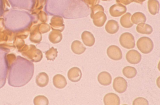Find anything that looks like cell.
I'll return each mask as SVG.
<instances>
[{
	"label": "cell",
	"instance_id": "6da1fadb",
	"mask_svg": "<svg viewBox=\"0 0 160 105\" xmlns=\"http://www.w3.org/2000/svg\"><path fill=\"white\" fill-rule=\"evenodd\" d=\"M44 11L48 16L68 19L84 18L90 12V7L82 0H47Z\"/></svg>",
	"mask_w": 160,
	"mask_h": 105
},
{
	"label": "cell",
	"instance_id": "7a4b0ae2",
	"mask_svg": "<svg viewBox=\"0 0 160 105\" xmlns=\"http://www.w3.org/2000/svg\"><path fill=\"white\" fill-rule=\"evenodd\" d=\"M34 72V66L32 62L17 56L8 69V84L14 87L24 86L31 80Z\"/></svg>",
	"mask_w": 160,
	"mask_h": 105
},
{
	"label": "cell",
	"instance_id": "3957f363",
	"mask_svg": "<svg viewBox=\"0 0 160 105\" xmlns=\"http://www.w3.org/2000/svg\"><path fill=\"white\" fill-rule=\"evenodd\" d=\"M5 19V29L13 33L30 29L33 25L38 24L36 16L28 12L10 8L3 15Z\"/></svg>",
	"mask_w": 160,
	"mask_h": 105
},
{
	"label": "cell",
	"instance_id": "277c9868",
	"mask_svg": "<svg viewBox=\"0 0 160 105\" xmlns=\"http://www.w3.org/2000/svg\"><path fill=\"white\" fill-rule=\"evenodd\" d=\"M11 49L0 45V89L6 84L9 69L7 55L11 52Z\"/></svg>",
	"mask_w": 160,
	"mask_h": 105
},
{
	"label": "cell",
	"instance_id": "5b68a950",
	"mask_svg": "<svg viewBox=\"0 0 160 105\" xmlns=\"http://www.w3.org/2000/svg\"><path fill=\"white\" fill-rule=\"evenodd\" d=\"M22 55L32 62H40L43 58V53L40 49H38L35 45H25L18 50Z\"/></svg>",
	"mask_w": 160,
	"mask_h": 105
},
{
	"label": "cell",
	"instance_id": "8992f818",
	"mask_svg": "<svg viewBox=\"0 0 160 105\" xmlns=\"http://www.w3.org/2000/svg\"><path fill=\"white\" fill-rule=\"evenodd\" d=\"M12 8L31 12L35 6L36 0H8Z\"/></svg>",
	"mask_w": 160,
	"mask_h": 105
},
{
	"label": "cell",
	"instance_id": "52a82bcc",
	"mask_svg": "<svg viewBox=\"0 0 160 105\" xmlns=\"http://www.w3.org/2000/svg\"><path fill=\"white\" fill-rule=\"evenodd\" d=\"M137 47L142 53H150L153 51L154 44L153 41L148 37H142L139 39L137 42Z\"/></svg>",
	"mask_w": 160,
	"mask_h": 105
},
{
	"label": "cell",
	"instance_id": "ba28073f",
	"mask_svg": "<svg viewBox=\"0 0 160 105\" xmlns=\"http://www.w3.org/2000/svg\"><path fill=\"white\" fill-rule=\"evenodd\" d=\"M119 43L122 46L126 49H133L135 46L134 37L129 32H125L121 34L120 37Z\"/></svg>",
	"mask_w": 160,
	"mask_h": 105
},
{
	"label": "cell",
	"instance_id": "9c48e42d",
	"mask_svg": "<svg viewBox=\"0 0 160 105\" xmlns=\"http://www.w3.org/2000/svg\"><path fill=\"white\" fill-rule=\"evenodd\" d=\"M113 87L115 91L119 94H122L127 90V81L122 77H117L113 81Z\"/></svg>",
	"mask_w": 160,
	"mask_h": 105
},
{
	"label": "cell",
	"instance_id": "30bf717a",
	"mask_svg": "<svg viewBox=\"0 0 160 105\" xmlns=\"http://www.w3.org/2000/svg\"><path fill=\"white\" fill-rule=\"evenodd\" d=\"M40 24H35L32 26L29 32V40L31 43H39L42 40V36L41 33L39 31V26Z\"/></svg>",
	"mask_w": 160,
	"mask_h": 105
},
{
	"label": "cell",
	"instance_id": "8fae6325",
	"mask_svg": "<svg viewBox=\"0 0 160 105\" xmlns=\"http://www.w3.org/2000/svg\"><path fill=\"white\" fill-rule=\"evenodd\" d=\"M107 54L109 58L113 60L119 61L122 58L121 50L116 45L110 46L107 50Z\"/></svg>",
	"mask_w": 160,
	"mask_h": 105
},
{
	"label": "cell",
	"instance_id": "7c38bea8",
	"mask_svg": "<svg viewBox=\"0 0 160 105\" xmlns=\"http://www.w3.org/2000/svg\"><path fill=\"white\" fill-rule=\"evenodd\" d=\"M51 28L52 29L58 30L61 32L64 31L65 28L64 25V20L63 17L59 16H54L51 18V23L50 24Z\"/></svg>",
	"mask_w": 160,
	"mask_h": 105
},
{
	"label": "cell",
	"instance_id": "4fadbf2b",
	"mask_svg": "<svg viewBox=\"0 0 160 105\" xmlns=\"http://www.w3.org/2000/svg\"><path fill=\"white\" fill-rule=\"evenodd\" d=\"M127 11L126 6L120 3H118L111 6L109 9V12L112 17H118L122 16Z\"/></svg>",
	"mask_w": 160,
	"mask_h": 105
},
{
	"label": "cell",
	"instance_id": "5bb4252c",
	"mask_svg": "<svg viewBox=\"0 0 160 105\" xmlns=\"http://www.w3.org/2000/svg\"><path fill=\"white\" fill-rule=\"evenodd\" d=\"M126 58L128 62L132 64H138L141 60V54L136 50L132 49L127 52Z\"/></svg>",
	"mask_w": 160,
	"mask_h": 105
},
{
	"label": "cell",
	"instance_id": "9a60e30c",
	"mask_svg": "<svg viewBox=\"0 0 160 105\" xmlns=\"http://www.w3.org/2000/svg\"><path fill=\"white\" fill-rule=\"evenodd\" d=\"M14 38L13 32L5 29V27H0V44L12 42Z\"/></svg>",
	"mask_w": 160,
	"mask_h": 105
},
{
	"label": "cell",
	"instance_id": "2e32d148",
	"mask_svg": "<svg viewBox=\"0 0 160 105\" xmlns=\"http://www.w3.org/2000/svg\"><path fill=\"white\" fill-rule=\"evenodd\" d=\"M67 75L69 80L73 83H77L81 80L82 73L79 68L74 67L68 70Z\"/></svg>",
	"mask_w": 160,
	"mask_h": 105
},
{
	"label": "cell",
	"instance_id": "e0dca14e",
	"mask_svg": "<svg viewBox=\"0 0 160 105\" xmlns=\"http://www.w3.org/2000/svg\"><path fill=\"white\" fill-rule=\"evenodd\" d=\"M92 19L96 26L102 27L104 25L107 19V17L104 12L99 11L93 15Z\"/></svg>",
	"mask_w": 160,
	"mask_h": 105
},
{
	"label": "cell",
	"instance_id": "ac0fdd59",
	"mask_svg": "<svg viewBox=\"0 0 160 105\" xmlns=\"http://www.w3.org/2000/svg\"><path fill=\"white\" fill-rule=\"evenodd\" d=\"M104 103L105 105L120 104V99L119 96L114 93L107 94L104 98Z\"/></svg>",
	"mask_w": 160,
	"mask_h": 105
},
{
	"label": "cell",
	"instance_id": "d6986e66",
	"mask_svg": "<svg viewBox=\"0 0 160 105\" xmlns=\"http://www.w3.org/2000/svg\"><path fill=\"white\" fill-rule=\"evenodd\" d=\"M82 39L84 45L88 47H91L94 45L95 39L91 32L84 31L81 35Z\"/></svg>",
	"mask_w": 160,
	"mask_h": 105
},
{
	"label": "cell",
	"instance_id": "ffe728a7",
	"mask_svg": "<svg viewBox=\"0 0 160 105\" xmlns=\"http://www.w3.org/2000/svg\"><path fill=\"white\" fill-rule=\"evenodd\" d=\"M53 83L54 87L59 89L64 88L67 85L66 78L60 74L54 75L53 78Z\"/></svg>",
	"mask_w": 160,
	"mask_h": 105
},
{
	"label": "cell",
	"instance_id": "44dd1931",
	"mask_svg": "<svg viewBox=\"0 0 160 105\" xmlns=\"http://www.w3.org/2000/svg\"><path fill=\"white\" fill-rule=\"evenodd\" d=\"M112 77L108 72H102L99 73L98 77V80L100 84L108 86L110 85L112 82Z\"/></svg>",
	"mask_w": 160,
	"mask_h": 105
},
{
	"label": "cell",
	"instance_id": "7402d4cb",
	"mask_svg": "<svg viewBox=\"0 0 160 105\" xmlns=\"http://www.w3.org/2000/svg\"><path fill=\"white\" fill-rule=\"evenodd\" d=\"M48 75L45 72H41L37 75L36 78V83L40 87H45L49 83Z\"/></svg>",
	"mask_w": 160,
	"mask_h": 105
},
{
	"label": "cell",
	"instance_id": "603a6c76",
	"mask_svg": "<svg viewBox=\"0 0 160 105\" xmlns=\"http://www.w3.org/2000/svg\"><path fill=\"white\" fill-rule=\"evenodd\" d=\"M105 28L108 33L110 34H115L119 30V26L118 22L116 21L110 20L107 23Z\"/></svg>",
	"mask_w": 160,
	"mask_h": 105
},
{
	"label": "cell",
	"instance_id": "cb8c5ba5",
	"mask_svg": "<svg viewBox=\"0 0 160 105\" xmlns=\"http://www.w3.org/2000/svg\"><path fill=\"white\" fill-rule=\"evenodd\" d=\"M71 49L75 54L81 55L85 52L86 48L80 41L75 40L72 44Z\"/></svg>",
	"mask_w": 160,
	"mask_h": 105
},
{
	"label": "cell",
	"instance_id": "d4e9b609",
	"mask_svg": "<svg viewBox=\"0 0 160 105\" xmlns=\"http://www.w3.org/2000/svg\"><path fill=\"white\" fill-rule=\"evenodd\" d=\"M49 40L53 44H57L60 43L62 39V34L60 31L52 29V31L49 34Z\"/></svg>",
	"mask_w": 160,
	"mask_h": 105
},
{
	"label": "cell",
	"instance_id": "484cf974",
	"mask_svg": "<svg viewBox=\"0 0 160 105\" xmlns=\"http://www.w3.org/2000/svg\"><path fill=\"white\" fill-rule=\"evenodd\" d=\"M149 12L155 16L158 14L160 9V3L157 0H148V2Z\"/></svg>",
	"mask_w": 160,
	"mask_h": 105
},
{
	"label": "cell",
	"instance_id": "4316f807",
	"mask_svg": "<svg viewBox=\"0 0 160 105\" xmlns=\"http://www.w3.org/2000/svg\"><path fill=\"white\" fill-rule=\"evenodd\" d=\"M136 30L138 33L145 34H151L153 32V28L150 25L145 23L138 24Z\"/></svg>",
	"mask_w": 160,
	"mask_h": 105
},
{
	"label": "cell",
	"instance_id": "83f0119b",
	"mask_svg": "<svg viewBox=\"0 0 160 105\" xmlns=\"http://www.w3.org/2000/svg\"><path fill=\"white\" fill-rule=\"evenodd\" d=\"M132 15L129 12L126 13L122 16L120 19V24L124 28L129 29L133 26L131 20Z\"/></svg>",
	"mask_w": 160,
	"mask_h": 105
},
{
	"label": "cell",
	"instance_id": "f1b7e54d",
	"mask_svg": "<svg viewBox=\"0 0 160 105\" xmlns=\"http://www.w3.org/2000/svg\"><path fill=\"white\" fill-rule=\"evenodd\" d=\"M131 20L134 24L138 25L140 23H145L147 18L144 14L140 12H138L135 13L131 16Z\"/></svg>",
	"mask_w": 160,
	"mask_h": 105
},
{
	"label": "cell",
	"instance_id": "f546056e",
	"mask_svg": "<svg viewBox=\"0 0 160 105\" xmlns=\"http://www.w3.org/2000/svg\"><path fill=\"white\" fill-rule=\"evenodd\" d=\"M137 69L133 67L126 66L124 67L122 70V73L124 76L128 79L133 78L137 75Z\"/></svg>",
	"mask_w": 160,
	"mask_h": 105
},
{
	"label": "cell",
	"instance_id": "4dcf8cb0",
	"mask_svg": "<svg viewBox=\"0 0 160 105\" xmlns=\"http://www.w3.org/2000/svg\"><path fill=\"white\" fill-rule=\"evenodd\" d=\"M47 0H36L35 6L33 9L32 11L31 15L36 16L39 11L43 9L46 4Z\"/></svg>",
	"mask_w": 160,
	"mask_h": 105
},
{
	"label": "cell",
	"instance_id": "1f68e13d",
	"mask_svg": "<svg viewBox=\"0 0 160 105\" xmlns=\"http://www.w3.org/2000/svg\"><path fill=\"white\" fill-rule=\"evenodd\" d=\"M57 49L54 47L51 48L45 52L46 57L48 60L54 61L58 56Z\"/></svg>",
	"mask_w": 160,
	"mask_h": 105
},
{
	"label": "cell",
	"instance_id": "d6a6232c",
	"mask_svg": "<svg viewBox=\"0 0 160 105\" xmlns=\"http://www.w3.org/2000/svg\"><path fill=\"white\" fill-rule=\"evenodd\" d=\"M33 103L35 105H48L49 101L45 96H38L33 99Z\"/></svg>",
	"mask_w": 160,
	"mask_h": 105
},
{
	"label": "cell",
	"instance_id": "836d02e7",
	"mask_svg": "<svg viewBox=\"0 0 160 105\" xmlns=\"http://www.w3.org/2000/svg\"><path fill=\"white\" fill-rule=\"evenodd\" d=\"M99 11H104V7L102 5L98 4L91 7L90 8V18H92L93 15Z\"/></svg>",
	"mask_w": 160,
	"mask_h": 105
},
{
	"label": "cell",
	"instance_id": "e575fe53",
	"mask_svg": "<svg viewBox=\"0 0 160 105\" xmlns=\"http://www.w3.org/2000/svg\"><path fill=\"white\" fill-rule=\"evenodd\" d=\"M13 45L17 48L18 51L24 46L25 42L22 39L15 37L13 40Z\"/></svg>",
	"mask_w": 160,
	"mask_h": 105
},
{
	"label": "cell",
	"instance_id": "d590c367",
	"mask_svg": "<svg viewBox=\"0 0 160 105\" xmlns=\"http://www.w3.org/2000/svg\"><path fill=\"white\" fill-rule=\"evenodd\" d=\"M51 30L50 25L46 23H40L39 26V30L41 34L47 33Z\"/></svg>",
	"mask_w": 160,
	"mask_h": 105
},
{
	"label": "cell",
	"instance_id": "8d00e7d4",
	"mask_svg": "<svg viewBox=\"0 0 160 105\" xmlns=\"http://www.w3.org/2000/svg\"><path fill=\"white\" fill-rule=\"evenodd\" d=\"M36 16L39 21L41 23H45L47 21V14L45 11H41Z\"/></svg>",
	"mask_w": 160,
	"mask_h": 105
},
{
	"label": "cell",
	"instance_id": "74e56055",
	"mask_svg": "<svg viewBox=\"0 0 160 105\" xmlns=\"http://www.w3.org/2000/svg\"><path fill=\"white\" fill-rule=\"evenodd\" d=\"M132 104L134 105H149L148 102L146 98H142V97H139L136 98L133 101Z\"/></svg>",
	"mask_w": 160,
	"mask_h": 105
},
{
	"label": "cell",
	"instance_id": "f35d334b",
	"mask_svg": "<svg viewBox=\"0 0 160 105\" xmlns=\"http://www.w3.org/2000/svg\"><path fill=\"white\" fill-rule=\"evenodd\" d=\"M90 8L100 3V0H82Z\"/></svg>",
	"mask_w": 160,
	"mask_h": 105
},
{
	"label": "cell",
	"instance_id": "ab89813d",
	"mask_svg": "<svg viewBox=\"0 0 160 105\" xmlns=\"http://www.w3.org/2000/svg\"><path fill=\"white\" fill-rule=\"evenodd\" d=\"M116 1L118 3H120L124 5H128L133 2L140 4V3L137 0H116Z\"/></svg>",
	"mask_w": 160,
	"mask_h": 105
},
{
	"label": "cell",
	"instance_id": "60d3db41",
	"mask_svg": "<svg viewBox=\"0 0 160 105\" xmlns=\"http://www.w3.org/2000/svg\"><path fill=\"white\" fill-rule=\"evenodd\" d=\"M2 1L5 10L6 11L9 9L8 8L10 7V4L8 0H2Z\"/></svg>",
	"mask_w": 160,
	"mask_h": 105
},
{
	"label": "cell",
	"instance_id": "b9f144b4",
	"mask_svg": "<svg viewBox=\"0 0 160 105\" xmlns=\"http://www.w3.org/2000/svg\"><path fill=\"white\" fill-rule=\"evenodd\" d=\"M5 11L2 3V0H0V18L2 17Z\"/></svg>",
	"mask_w": 160,
	"mask_h": 105
},
{
	"label": "cell",
	"instance_id": "7bdbcfd3",
	"mask_svg": "<svg viewBox=\"0 0 160 105\" xmlns=\"http://www.w3.org/2000/svg\"><path fill=\"white\" fill-rule=\"evenodd\" d=\"M5 26V19L4 18H0V27Z\"/></svg>",
	"mask_w": 160,
	"mask_h": 105
},
{
	"label": "cell",
	"instance_id": "ee69618b",
	"mask_svg": "<svg viewBox=\"0 0 160 105\" xmlns=\"http://www.w3.org/2000/svg\"><path fill=\"white\" fill-rule=\"evenodd\" d=\"M137 1H138V2H139L140 3V4L142 5V2H145V1H146V0H137Z\"/></svg>",
	"mask_w": 160,
	"mask_h": 105
},
{
	"label": "cell",
	"instance_id": "f6af8a7d",
	"mask_svg": "<svg viewBox=\"0 0 160 105\" xmlns=\"http://www.w3.org/2000/svg\"><path fill=\"white\" fill-rule=\"evenodd\" d=\"M102 1H106V2H110V1H112V0H102Z\"/></svg>",
	"mask_w": 160,
	"mask_h": 105
}]
</instances>
